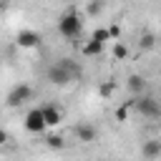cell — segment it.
Segmentation results:
<instances>
[{
	"mask_svg": "<svg viewBox=\"0 0 161 161\" xmlns=\"http://www.w3.org/2000/svg\"><path fill=\"white\" fill-rule=\"evenodd\" d=\"M78 78H83V65L75 63L73 58H60V60L50 63L45 70V80L50 86H58V88H65Z\"/></svg>",
	"mask_w": 161,
	"mask_h": 161,
	"instance_id": "obj_1",
	"label": "cell"
},
{
	"mask_svg": "<svg viewBox=\"0 0 161 161\" xmlns=\"http://www.w3.org/2000/svg\"><path fill=\"white\" fill-rule=\"evenodd\" d=\"M58 33L63 38H68V40L80 38V33H83V18H80V13L78 10H65L58 18Z\"/></svg>",
	"mask_w": 161,
	"mask_h": 161,
	"instance_id": "obj_2",
	"label": "cell"
},
{
	"mask_svg": "<svg viewBox=\"0 0 161 161\" xmlns=\"http://www.w3.org/2000/svg\"><path fill=\"white\" fill-rule=\"evenodd\" d=\"M128 103H131V108H133L136 113H141L143 118H158V116H161V101H156L153 96L138 93V96H133Z\"/></svg>",
	"mask_w": 161,
	"mask_h": 161,
	"instance_id": "obj_3",
	"label": "cell"
},
{
	"mask_svg": "<svg viewBox=\"0 0 161 161\" xmlns=\"http://www.w3.org/2000/svg\"><path fill=\"white\" fill-rule=\"evenodd\" d=\"M28 101H33V86H28V83L13 86V88L8 91V96H5V103H8L10 108H20V106H25Z\"/></svg>",
	"mask_w": 161,
	"mask_h": 161,
	"instance_id": "obj_4",
	"label": "cell"
},
{
	"mask_svg": "<svg viewBox=\"0 0 161 161\" xmlns=\"http://www.w3.org/2000/svg\"><path fill=\"white\" fill-rule=\"evenodd\" d=\"M48 126H45V116H43V108H30L25 113V131L30 133H43Z\"/></svg>",
	"mask_w": 161,
	"mask_h": 161,
	"instance_id": "obj_5",
	"label": "cell"
},
{
	"mask_svg": "<svg viewBox=\"0 0 161 161\" xmlns=\"http://www.w3.org/2000/svg\"><path fill=\"white\" fill-rule=\"evenodd\" d=\"M40 108H43V116H45V126H48V128L60 126V121H63V108H60V106L45 103V106H40Z\"/></svg>",
	"mask_w": 161,
	"mask_h": 161,
	"instance_id": "obj_6",
	"label": "cell"
},
{
	"mask_svg": "<svg viewBox=\"0 0 161 161\" xmlns=\"http://www.w3.org/2000/svg\"><path fill=\"white\" fill-rule=\"evenodd\" d=\"M103 45H106L103 40H96V38L91 35L88 40L80 43V55H83V58H98V55L103 53Z\"/></svg>",
	"mask_w": 161,
	"mask_h": 161,
	"instance_id": "obj_7",
	"label": "cell"
},
{
	"mask_svg": "<svg viewBox=\"0 0 161 161\" xmlns=\"http://www.w3.org/2000/svg\"><path fill=\"white\" fill-rule=\"evenodd\" d=\"M73 133H75V138H78L80 143H93V141L98 138V128H96L93 123H78Z\"/></svg>",
	"mask_w": 161,
	"mask_h": 161,
	"instance_id": "obj_8",
	"label": "cell"
},
{
	"mask_svg": "<svg viewBox=\"0 0 161 161\" xmlns=\"http://www.w3.org/2000/svg\"><path fill=\"white\" fill-rule=\"evenodd\" d=\"M126 88H128L133 96L146 93V78H143V75H138V73H131V75L126 78Z\"/></svg>",
	"mask_w": 161,
	"mask_h": 161,
	"instance_id": "obj_9",
	"label": "cell"
},
{
	"mask_svg": "<svg viewBox=\"0 0 161 161\" xmlns=\"http://www.w3.org/2000/svg\"><path fill=\"white\" fill-rule=\"evenodd\" d=\"M38 40H40V35L35 30H20L18 33V45L20 48H33V45H38Z\"/></svg>",
	"mask_w": 161,
	"mask_h": 161,
	"instance_id": "obj_10",
	"label": "cell"
},
{
	"mask_svg": "<svg viewBox=\"0 0 161 161\" xmlns=\"http://www.w3.org/2000/svg\"><path fill=\"white\" fill-rule=\"evenodd\" d=\"M141 156H146V158L161 156V141H146V143L141 146Z\"/></svg>",
	"mask_w": 161,
	"mask_h": 161,
	"instance_id": "obj_11",
	"label": "cell"
},
{
	"mask_svg": "<svg viewBox=\"0 0 161 161\" xmlns=\"http://www.w3.org/2000/svg\"><path fill=\"white\" fill-rule=\"evenodd\" d=\"M116 93V83L113 80H101V86H98V96L101 98H111Z\"/></svg>",
	"mask_w": 161,
	"mask_h": 161,
	"instance_id": "obj_12",
	"label": "cell"
},
{
	"mask_svg": "<svg viewBox=\"0 0 161 161\" xmlns=\"http://www.w3.org/2000/svg\"><path fill=\"white\" fill-rule=\"evenodd\" d=\"M111 55H113L116 60H123V58H128V48H126L121 40H116V43H113V48H111Z\"/></svg>",
	"mask_w": 161,
	"mask_h": 161,
	"instance_id": "obj_13",
	"label": "cell"
},
{
	"mask_svg": "<svg viewBox=\"0 0 161 161\" xmlns=\"http://www.w3.org/2000/svg\"><path fill=\"white\" fill-rule=\"evenodd\" d=\"M45 143H48L50 148H65V138H63L60 133H48V136H45Z\"/></svg>",
	"mask_w": 161,
	"mask_h": 161,
	"instance_id": "obj_14",
	"label": "cell"
},
{
	"mask_svg": "<svg viewBox=\"0 0 161 161\" xmlns=\"http://www.w3.org/2000/svg\"><path fill=\"white\" fill-rule=\"evenodd\" d=\"M153 45H156V38H153L151 33H143V35L138 38V48H141V50H151Z\"/></svg>",
	"mask_w": 161,
	"mask_h": 161,
	"instance_id": "obj_15",
	"label": "cell"
},
{
	"mask_svg": "<svg viewBox=\"0 0 161 161\" xmlns=\"http://www.w3.org/2000/svg\"><path fill=\"white\" fill-rule=\"evenodd\" d=\"M128 111H131V103L126 101L123 106H118V108H116V113H113V116H116V121H121V123H123V121H128Z\"/></svg>",
	"mask_w": 161,
	"mask_h": 161,
	"instance_id": "obj_16",
	"label": "cell"
},
{
	"mask_svg": "<svg viewBox=\"0 0 161 161\" xmlns=\"http://www.w3.org/2000/svg\"><path fill=\"white\" fill-rule=\"evenodd\" d=\"M91 35H93L96 40H103V43H108V40H111V33H108V28H96Z\"/></svg>",
	"mask_w": 161,
	"mask_h": 161,
	"instance_id": "obj_17",
	"label": "cell"
},
{
	"mask_svg": "<svg viewBox=\"0 0 161 161\" xmlns=\"http://www.w3.org/2000/svg\"><path fill=\"white\" fill-rule=\"evenodd\" d=\"M86 10H88V15H98V13L103 10V3H101V0H88Z\"/></svg>",
	"mask_w": 161,
	"mask_h": 161,
	"instance_id": "obj_18",
	"label": "cell"
},
{
	"mask_svg": "<svg viewBox=\"0 0 161 161\" xmlns=\"http://www.w3.org/2000/svg\"><path fill=\"white\" fill-rule=\"evenodd\" d=\"M108 33H111V40H118L121 38V25H116V23L108 25Z\"/></svg>",
	"mask_w": 161,
	"mask_h": 161,
	"instance_id": "obj_19",
	"label": "cell"
},
{
	"mask_svg": "<svg viewBox=\"0 0 161 161\" xmlns=\"http://www.w3.org/2000/svg\"><path fill=\"white\" fill-rule=\"evenodd\" d=\"M5 143H8V131L0 128V146H5Z\"/></svg>",
	"mask_w": 161,
	"mask_h": 161,
	"instance_id": "obj_20",
	"label": "cell"
},
{
	"mask_svg": "<svg viewBox=\"0 0 161 161\" xmlns=\"http://www.w3.org/2000/svg\"><path fill=\"white\" fill-rule=\"evenodd\" d=\"M0 5H3V0H0Z\"/></svg>",
	"mask_w": 161,
	"mask_h": 161,
	"instance_id": "obj_21",
	"label": "cell"
}]
</instances>
